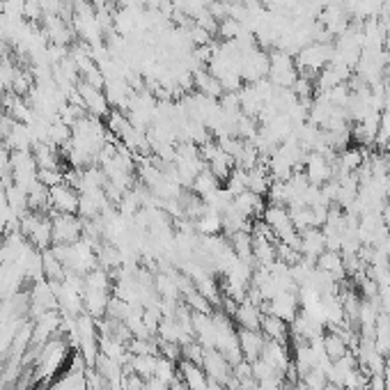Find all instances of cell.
<instances>
[{
    "label": "cell",
    "mask_w": 390,
    "mask_h": 390,
    "mask_svg": "<svg viewBox=\"0 0 390 390\" xmlns=\"http://www.w3.org/2000/svg\"><path fill=\"white\" fill-rule=\"evenodd\" d=\"M53 243H76L83 239L85 221L79 214H53Z\"/></svg>",
    "instance_id": "obj_1"
},
{
    "label": "cell",
    "mask_w": 390,
    "mask_h": 390,
    "mask_svg": "<svg viewBox=\"0 0 390 390\" xmlns=\"http://www.w3.org/2000/svg\"><path fill=\"white\" fill-rule=\"evenodd\" d=\"M76 90H79L81 99H83V108L88 115L97 117V120H106L108 113L113 110L110 103L106 99V94H103V90L99 88H92V85H88L85 81H79L76 83Z\"/></svg>",
    "instance_id": "obj_2"
},
{
    "label": "cell",
    "mask_w": 390,
    "mask_h": 390,
    "mask_svg": "<svg viewBox=\"0 0 390 390\" xmlns=\"http://www.w3.org/2000/svg\"><path fill=\"white\" fill-rule=\"evenodd\" d=\"M49 200H51V209H49L51 214H79L81 193L69 184H58L49 188Z\"/></svg>",
    "instance_id": "obj_3"
},
{
    "label": "cell",
    "mask_w": 390,
    "mask_h": 390,
    "mask_svg": "<svg viewBox=\"0 0 390 390\" xmlns=\"http://www.w3.org/2000/svg\"><path fill=\"white\" fill-rule=\"evenodd\" d=\"M236 338H239V347H241V354L243 360H258L262 356V349H264V342L266 338L262 335V331H251V328H239L236 331Z\"/></svg>",
    "instance_id": "obj_4"
},
{
    "label": "cell",
    "mask_w": 390,
    "mask_h": 390,
    "mask_svg": "<svg viewBox=\"0 0 390 390\" xmlns=\"http://www.w3.org/2000/svg\"><path fill=\"white\" fill-rule=\"evenodd\" d=\"M262 317H264L262 308L255 306V303H251V301H246V299L241 303H236V310L232 315V319L236 321V326H239V328H251V331H260Z\"/></svg>",
    "instance_id": "obj_5"
},
{
    "label": "cell",
    "mask_w": 390,
    "mask_h": 390,
    "mask_svg": "<svg viewBox=\"0 0 390 390\" xmlns=\"http://www.w3.org/2000/svg\"><path fill=\"white\" fill-rule=\"evenodd\" d=\"M193 90L205 94V97H212V99H221L223 97V88H221V81L214 79L209 69H197L193 71Z\"/></svg>",
    "instance_id": "obj_6"
},
{
    "label": "cell",
    "mask_w": 390,
    "mask_h": 390,
    "mask_svg": "<svg viewBox=\"0 0 390 390\" xmlns=\"http://www.w3.org/2000/svg\"><path fill=\"white\" fill-rule=\"evenodd\" d=\"M262 335L266 340H273V342H285L287 345V340H289V324L287 321H282L280 317H275V315H266L262 317Z\"/></svg>",
    "instance_id": "obj_7"
},
{
    "label": "cell",
    "mask_w": 390,
    "mask_h": 390,
    "mask_svg": "<svg viewBox=\"0 0 390 390\" xmlns=\"http://www.w3.org/2000/svg\"><path fill=\"white\" fill-rule=\"evenodd\" d=\"M315 266L319 271H326L331 273L333 278H345L347 275V269H345V258H342V253L340 251H324L319 255V258L315 260Z\"/></svg>",
    "instance_id": "obj_8"
},
{
    "label": "cell",
    "mask_w": 390,
    "mask_h": 390,
    "mask_svg": "<svg viewBox=\"0 0 390 390\" xmlns=\"http://www.w3.org/2000/svg\"><path fill=\"white\" fill-rule=\"evenodd\" d=\"M46 142L53 145V147H58V149H62L64 145H69L71 142V127L64 125L60 117L53 120L49 125V136H46Z\"/></svg>",
    "instance_id": "obj_9"
},
{
    "label": "cell",
    "mask_w": 390,
    "mask_h": 390,
    "mask_svg": "<svg viewBox=\"0 0 390 390\" xmlns=\"http://www.w3.org/2000/svg\"><path fill=\"white\" fill-rule=\"evenodd\" d=\"M218 186H223L218 179L214 177V173L209 168H205L202 173H200L195 179H193V184H191V193L200 195V197H207L209 193H214Z\"/></svg>",
    "instance_id": "obj_10"
},
{
    "label": "cell",
    "mask_w": 390,
    "mask_h": 390,
    "mask_svg": "<svg viewBox=\"0 0 390 390\" xmlns=\"http://www.w3.org/2000/svg\"><path fill=\"white\" fill-rule=\"evenodd\" d=\"M223 188L232 197H236V195H241V193L248 191V186H246V170L234 168L232 173H230V177H227L225 182H223Z\"/></svg>",
    "instance_id": "obj_11"
}]
</instances>
